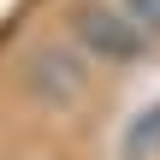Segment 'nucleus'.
<instances>
[{
  "instance_id": "1",
  "label": "nucleus",
  "mask_w": 160,
  "mask_h": 160,
  "mask_svg": "<svg viewBox=\"0 0 160 160\" xmlns=\"http://www.w3.org/2000/svg\"><path fill=\"white\" fill-rule=\"evenodd\" d=\"M71 36L89 48V59H101V65H131V59H142L148 53V30L125 12V6H107V0H77L71 6Z\"/></svg>"
},
{
  "instance_id": "2",
  "label": "nucleus",
  "mask_w": 160,
  "mask_h": 160,
  "mask_svg": "<svg viewBox=\"0 0 160 160\" xmlns=\"http://www.w3.org/2000/svg\"><path fill=\"white\" fill-rule=\"evenodd\" d=\"M30 89H36L42 101H53V107H71V101L89 89V71H83L65 48H42V53H30Z\"/></svg>"
},
{
  "instance_id": "3",
  "label": "nucleus",
  "mask_w": 160,
  "mask_h": 160,
  "mask_svg": "<svg viewBox=\"0 0 160 160\" xmlns=\"http://www.w3.org/2000/svg\"><path fill=\"white\" fill-rule=\"evenodd\" d=\"M154 154H160V107H148L125 131V160H154Z\"/></svg>"
},
{
  "instance_id": "4",
  "label": "nucleus",
  "mask_w": 160,
  "mask_h": 160,
  "mask_svg": "<svg viewBox=\"0 0 160 160\" xmlns=\"http://www.w3.org/2000/svg\"><path fill=\"white\" fill-rule=\"evenodd\" d=\"M125 12H131L148 36H160V0H125Z\"/></svg>"
}]
</instances>
